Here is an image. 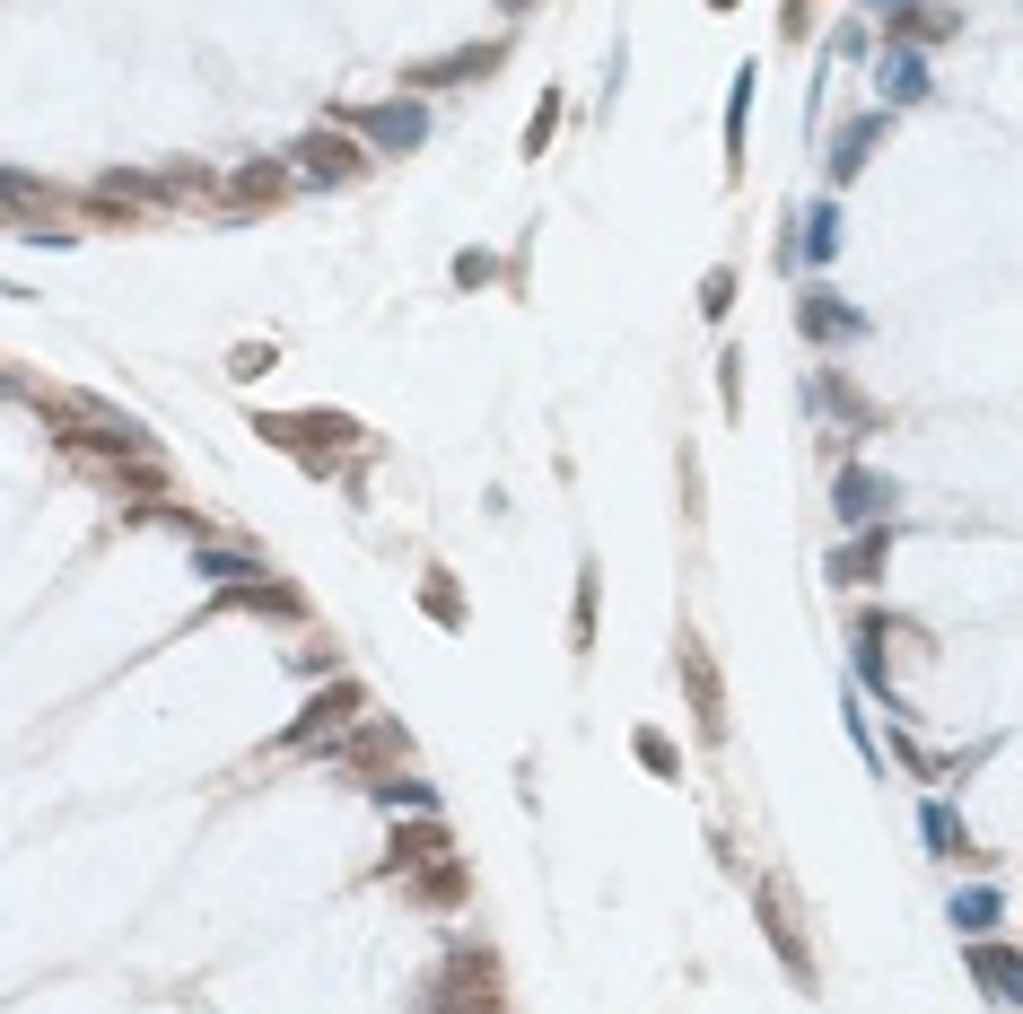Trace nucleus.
<instances>
[{
	"label": "nucleus",
	"mask_w": 1023,
	"mask_h": 1014,
	"mask_svg": "<svg viewBox=\"0 0 1023 1014\" xmlns=\"http://www.w3.org/2000/svg\"><path fill=\"white\" fill-rule=\"evenodd\" d=\"M998 918V893H971V901H953V927H989Z\"/></svg>",
	"instance_id": "nucleus-16"
},
{
	"label": "nucleus",
	"mask_w": 1023,
	"mask_h": 1014,
	"mask_svg": "<svg viewBox=\"0 0 1023 1014\" xmlns=\"http://www.w3.org/2000/svg\"><path fill=\"white\" fill-rule=\"evenodd\" d=\"M804 245H813V254H822V263H831V254H840V211H831V202H822V211H813V220H804Z\"/></svg>",
	"instance_id": "nucleus-10"
},
{
	"label": "nucleus",
	"mask_w": 1023,
	"mask_h": 1014,
	"mask_svg": "<svg viewBox=\"0 0 1023 1014\" xmlns=\"http://www.w3.org/2000/svg\"><path fill=\"white\" fill-rule=\"evenodd\" d=\"M376 796H385V804H412V813H429V788H420V779H376Z\"/></svg>",
	"instance_id": "nucleus-14"
},
{
	"label": "nucleus",
	"mask_w": 1023,
	"mask_h": 1014,
	"mask_svg": "<svg viewBox=\"0 0 1023 1014\" xmlns=\"http://www.w3.org/2000/svg\"><path fill=\"white\" fill-rule=\"evenodd\" d=\"M971 962H980V980H989L998 997H1015V953H971Z\"/></svg>",
	"instance_id": "nucleus-12"
},
{
	"label": "nucleus",
	"mask_w": 1023,
	"mask_h": 1014,
	"mask_svg": "<svg viewBox=\"0 0 1023 1014\" xmlns=\"http://www.w3.org/2000/svg\"><path fill=\"white\" fill-rule=\"evenodd\" d=\"M804 333H857V316H840V307H822V298H804Z\"/></svg>",
	"instance_id": "nucleus-11"
},
{
	"label": "nucleus",
	"mask_w": 1023,
	"mask_h": 1014,
	"mask_svg": "<svg viewBox=\"0 0 1023 1014\" xmlns=\"http://www.w3.org/2000/svg\"><path fill=\"white\" fill-rule=\"evenodd\" d=\"M350 708H359V682H341L333 700H316V708H307V717H298V726H289V744H316V735H324V726H350Z\"/></svg>",
	"instance_id": "nucleus-4"
},
{
	"label": "nucleus",
	"mask_w": 1023,
	"mask_h": 1014,
	"mask_svg": "<svg viewBox=\"0 0 1023 1014\" xmlns=\"http://www.w3.org/2000/svg\"><path fill=\"white\" fill-rule=\"evenodd\" d=\"M831 499H840V516H849V525H875V516H884V508H893V499H902V490H893V481H884V472H866V463H849V472H840V490H831Z\"/></svg>",
	"instance_id": "nucleus-2"
},
{
	"label": "nucleus",
	"mask_w": 1023,
	"mask_h": 1014,
	"mask_svg": "<svg viewBox=\"0 0 1023 1014\" xmlns=\"http://www.w3.org/2000/svg\"><path fill=\"white\" fill-rule=\"evenodd\" d=\"M953 26H962L953 9H909V18H902V35H953Z\"/></svg>",
	"instance_id": "nucleus-13"
},
{
	"label": "nucleus",
	"mask_w": 1023,
	"mask_h": 1014,
	"mask_svg": "<svg viewBox=\"0 0 1023 1014\" xmlns=\"http://www.w3.org/2000/svg\"><path fill=\"white\" fill-rule=\"evenodd\" d=\"M875 131H884L875 114H866V122H849V131H840V158H831V167H840V175H857V167H866V149H875Z\"/></svg>",
	"instance_id": "nucleus-7"
},
{
	"label": "nucleus",
	"mask_w": 1023,
	"mask_h": 1014,
	"mask_svg": "<svg viewBox=\"0 0 1023 1014\" xmlns=\"http://www.w3.org/2000/svg\"><path fill=\"white\" fill-rule=\"evenodd\" d=\"M0 394H18V385H9V376H0Z\"/></svg>",
	"instance_id": "nucleus-17"
},
{
	"label": "nucleus",
	"mask_w": 1023,
	"mask_h": 1014,
	"mask_svg": "<svg viewBox=\"0 0 1023 1014\" xmlns=\"http://www.w3.org/2000/svg\"><path fill=\"white\" fill-rule=\"evenodd\" d=\"M438 848H447L438 831H412V840H394V866H420V857H438Z\"/></svg>",
	"instance_id": "nucleus-15"
},
{
	"label": "nucleus",
	"mask_w": 1023,
	"mask_h": 1014,
	"mask_svg": "<svg viewBox=\"0 0 1023 1014\" xmlns=\"http://www.w3.org/2000/svg\"><path fill=\"white\" fill-rule=\"evenodd\" d=\"M0 202H9V211H35V220L53 211V193H44L35 175H0Z\"/></svg>",
	"instance_id": "nucleus-9"
},
{
	"label": "nucleus",
	"mask_w": 1023,
	"mask_h": 1014,
	"mask_svg": "<svg viewBox=\"0 0 1023 1014\" xmlns=\"http://www.w3.org/2000/svg\"><path fill=\"white\" fill-rule=\"evenodd\" d=\"M202 577H220V586H245V577H263L254 552H202Z\"/></svg>",
	"instance_id": "nucleus-8"
},
{
	"label": "nucleus",
	"mask_w": 1023,
	"mask_h": 1014,
	"mask_svg": "<svg viewBox=\"0 0 1023 1014\" xmlns=\"http://www.w3.org/2000/svg\"><path fill=\"white\" fill-rule=\"evenodd\" d=\"M884 97H893V106H918V97H927V62H918V53H884Z\"/></svg>",
	"instance_id": "nucleus-6"
},
{
	"label": "nucleus",
	"mask_w": 1023,
	"mask_h": 1014,
	"mask_svg": "<svg viewBox=\"0 0 1023 1014\" xmlns=\"http://www.w3.org/2000/svg\"><path fill=\"white\" fill-rule=\"evenodd\" d=\"M359 131H367L376 149H412V140L429 131V114L420 106H376V114H359Z\"/></svg>",
	"instance_id": "nucleus-3"
},
{
	"label": "nucleus",
	"mask_w": 1023,
	"mask_h": 1014,
	"mask_svg": "<svg viewBox=\"0 0 1023 1014\" xmlns=\"http://www.w3.org/2000/svg\"><path fill=\"white\" fill-rule=\"evenodd\" d=\"M298 158H307V175H316V184H359V175H367L359 140H341V131H307V140H298Z\"/></svg>",
	"instance_id": "nucleus-1"
},
{
	"label": "nucleus",
	"mask_w": 1023,
	"mask_h": 1014,
	"mask_svg": "<svg viewBox=\"0 0 1023 1014\" xmlns=\"http://www.w3.org/2000/svg\"><path fill=\"white\" fill-rule=\"evenodd\" d=\"M481 71H499V44H472V53H447V62L412 71V88H438V79H481Z\"/></svg>",
	"instance_id": "nucleus-5"
}]
</instances>
